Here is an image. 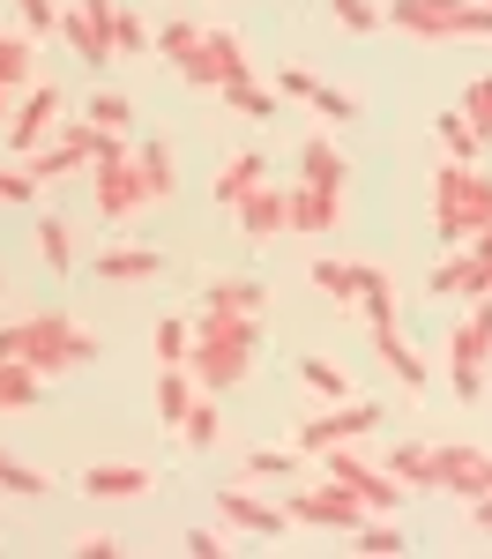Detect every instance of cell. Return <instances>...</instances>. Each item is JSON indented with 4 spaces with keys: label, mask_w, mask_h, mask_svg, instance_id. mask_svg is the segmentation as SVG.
<instances>
[{
    "label": "cell",
    "mask_w": 492,
    "mask_h": 559,
    "mask_svg": "<svg viewBox=\"0 0 492 559\" xmlns=\"http://www.w3.org/2000/svg\"><path fill=\"white\" fill-rule=\"evenodd\" d=\"M112 45H120V52H157V38H149V23H142L134 8H112Z\"/></svg>",
    "instance_id": "obj_42"
},
{
    "label": "cell",
    "mask_w": 492,
    "mask_h": 559,
    "mask_svg": "<svg viewBox=\"0 0 492 559\" xmlns=\"http://www.w3.org/2000/svg\"><path fill=\"white\" fill-rule=\"evenodd\" d=\"M307 105L321 112V120H336V128H344V120H358V97H351V90H336V83H313Z\"/></svg>",
    "instance_id": "obj_41"
},
{
    "label": "cell",
    "mask_w": 492,
    "mask_h": 559,
    "mask_svg": "<svg viewBox=\"0 0 492 559\" xmlns=\"http://www.w3.org/2000/svg\"><path fill=\"white\" fill-rule=\"evenodd\" d=\"M485 224H492V173L447 157L433 173V231H441V247H470Z\"/></svg>",
    "instance_id": "obj_4"
},
{
    "label": "cell",
    "mask_w": 492,
    "mask_h": 559,
    "mask_svg": "<svg viewBox=\"0 0 492 559\" xmlns=\"http://www.w3.org/2000/svg\"><path fill=\"white\" fill-rule=\"evenodd\" d=\"M60 38H68V52L83 60V68H105V60H120V45H112V15H97V8H60Z\"/></svg>",
    "instance_id": "obj_13"
},
{
    "label": "cell",
    "mask_w": 492,
    "mask_h": 559,
    "mask_svg": "<svg viewBox=\"0 0 492 559\" xmlns=\"http://www.w3.org/2000/svg\"><path fill=\"white\" fill-rule=\"evenodd\" d=\"M470 522H478V530L492 537V492H478V500H470Z\"/></svg>",
    "instance_id": "obj_50"
},
{
    "label": "cell",
    "mask_w": 492,
    "mask_h": 559,
    "mask_svg": "<svg viewBox=\"0 0 492 559\" xmlns=\"http://www.w3.org/2000/svg\"><path fill=\"white\" fill-rule=\"evenodd\" d=\"M328 15L344 23V38H373V31H388V8H381V0H328Z\"/></svg>",
    "instance_id": "obj_36"
},
{
    "label": "cell",
    "mask_w": 492,
    "mask_h": 559,
    "mask_svg": "<svg viewBox=\"0 0 492 559\" xmlns=\"http://www.w3.org/2000/svg\"><path fill=\"white\" fill-rule=\"evenodd\" d=\"M299 179H321V187H351V165H344L336 134H307V150H299Z\"/></svg>",
    "instance_id": "obj_26"
},
{
    "label": "cell",
    "mask_w": 492,
    "mask_h": 559,
    "mask_svg": "<svg viewBox=\"0 0 492 559\" xmlns=\"http://www.w3.org/2000/svg\"><path fill=\"white\" fill-rule=\"evenodd\" d=\"M83 8H97V15H112V0H83Z\"/></svg>",
    "instance_id": "obj_52"
},
{
    "label": "cell",
    "mask_w": 492,
    "mask_h": 559,
    "mask_svg": "<svg viewBox=\"0 0 492 559\" xmlns=\"http://www.w3.org/2000/svg\"><path fill=\"white\" fill-rule=\"evenodd\" d=\"M89 187H97V216H105V224H134V216L149 210V187H142V165H134V142H128V134H105V128H97Z\"/></svg>",
    "instance_id": "obj_5"
},
{
    "label": "cell",
    "mask_w": 492,
    "mask_h": 559,
    "mask_svg": "<svg viewBox=\"0 0 492 559\" xmlns=\"http://www.w3.org/2000/svg\"><path fill=\"white\" fill-rule=\"evenodd\" d=\"M134 165H142V187H149V202H172L179 165H172V150H165V142H142V150H134Z\"/></svg>",
    "instance_id": "obj_31"
},
{
    "label": "cell",
    "mask_w": 492,
    "mask_h": 559,
    "mask_svg": "<svg viewBox=\"0 0 492 559\" xmlns=\"http://www.w3.org/2000/svg\"><path fill=\"white\" fill-rule=\"evenodd\" d=\"M194 45H202V23H187V15H172V23H165V31H157V52H165V60H187V52H194Z\"/></svg>",
    "instance_id": "obj_43"
},
{
    "label": "cell",
    "mask_w": 492,
    "mask_h": 559,
    "mask_svg": "<svg viewBox=\"0 0 492 559\" xmlns=\"http://www.w3.org/2000/svg\"><path fill=\"white\" fill-rule=\"evenodd\" d=\"M179 75H187L194 90H224V83H239V75H254V68H247L239 31H202V45L179 60Z\"/></svg>",
    "instance_id": "obj_10"
},
{
    "label": "cell",
    "mask_w": 492,
    "mask_h": 559,
    "mask_svg": "<svg viewBox=\"0 0 492 559\" xmlns=\"http://www.w3.org/2000/svg\"><path fill=\"white\" fill-rule=\"evenodd\" d=\"M299 381H307L321 403H351V395H358L351 373H344V366H328V358H299Z\"/></svg>",
    "instance_id": "obj_35"
},
{
    "label": "cell",
    "mask_w": 492,
    "mask_h": 559,
    "mask_svg": "<svg viewBox=\"0 0 492 559\" xmlns=\"http://www.w3.org/2000/svg\"><path fill=\"white\" fill-rule=\"evenodd\" d=\"M0 358H31L45 381L52 373H75L97 358V336H83L68 313H23V321H0Z\"/></svg>",
    "instance_id": "obj_2"
},
{
    "label": "cell",
    "mask_w": 492,
    "mask_h": 559,
    "mask_svg": "<svg viewBox=\"0 0 492 559\" xmlns=\"http://www.w3.org/2000/svg\"><path fill=\"white\" fill-rule=\"evenodd\" d=\"M441 299H492V254L485 247H447V261L433 269Z\"/></svg>",
    "instance_id": "obj_14"
},
{
    "label": "cell",
    "mask_w": 492,
    "mask_h": 559,
    "mask_svg": "<svg viewBox=\"0 0 492 559\" xmlns=\"http://www.w3.org/2000/svg\"><path fill=\"white\" fill-rule=\"evenodd\" d=\"M0 202L8 210H38V173L31 165H0Z\"/></svg>",
    "instance_id": "obj_40"
},
{
    "label": "cell",
    "mask_w": 492,
    "mask_h": 559,
    "mask_svg": "<svg viewBox=\"0 0 492 559\" xmlns=\"http://www.w3.org/2000/svg\"><path fill=\"white\" fill-rule=\"evenodd\" d=\"M336 216H344V187H321V179H299V187H291V231L328 239Z\"/></svg>",
    "instance_id": "obj_17"
},
{
    "label": "cell",
    "mask_w": 492,
    "mask_h": 559,
    "mask_svg": "<svg viewBox=\"0 0 492 559\" xmlns=\"http://www.w3.org/2000/svg\"><path fill=\"white\" fill-rule=\"evenodd\" d=\"M75 552H83V559H112V552H120V537H105V530H89V537L75 545Z\"/></svg>",
    "instance_id": "obj_49"
},
{
    "label": "cell",
    "mask_w": 492,
    "mask_h": 559,
    "mask_svg": "<svg viewBox=\"0 0 492 559\" xmlns=\"http://www.w3.org/2000/svg\"><path fill=\"white\" fill-rule=\"evenodd\" d=\"M351 545H358V552H403L410 537H403V522H358Z\"/></svg>",
    "instance_id": "obj_44"
},
{
    "label": "cell",
    "mask_w": 492,
    "mask_h": 559,
    "mask_svg": "<svg viewBox=\"0 0 492 559\" xmlns=\"http://www.w3.org/2000/svg\"><path fill=\"white\" fill-rule=\"evenodd\" d=\"M433 134H441L447 157H463V165H478V157H485V134H478V120H470L463 105H447L441 120H433Z\"/></svg>",
    "instance_id": "obj_27"
},
{
    "label": "cell",
    "mask_w": 492,
    "mask_h": 559,
    "mask_svg": "<svg viewBox=\"0 0 492 559\" xmlns=\"http://www.w3.org/2000/svg\"><path fill=\"white\" fill-rule=\"evenodd\" d=\"M455 105H463V112H470V120H478V134H485V142H492V75H478V83L463 90V97H455Z\"/></svg>",
    "instance_id": "obj_46"
},
{
    "label": "cell",
    "mask_w": 492,
    "mask_h": 559,
    "mask_svg": "<svg viewBox=\"0 0 492 559\" xmlns=\"http://www.w3.org/2000/svg\"><path fill=\"white\" fill-rule=\"evenodd\" d=\"M217 522H224V530H239V537H284L291 508L276 515V500H262L254 485H231V492H217Z\"/></svg>",
    "instance_id": "obj_12"
},
{
    "label": "cell",
    "mask_w": 492,
    "mask_h": 559,
    "mask_svg": "<svg viewBox=\"0 0 492 559\" xmlns=\"http://www.w3.org/2000/svg\"><path fill=\"white\" fill-rule=\"evenodd\" d=\"M83 120H89V128H105V134H128V128H134V97H120V90H97Z\"/></svg>",
    "instance_id": "obj_37"
},
{
    "label": "cell",
    "mask_w": 492,
    "mask_h": 559,
    "mask_svg": "<svg viewBox=\"0 0 492 559\" xmlns=\"http://www.w3.org/2000/svg\"><path fill=\"white\" fill-rule=\"evenodd\" d=\"M15 15L31 38H60V0H15Z\"/></svg>",
    "instance_id": "obj_45"
},
{
    "label": "cell",
    "mask_w": 492,
    "mask_h": 559,
    "mask_svg": "<svg viewBox=\"0 0 492 559\" xmlns=\"http://www.w3.org/2000/svg\"><path fill=\"white\" fill-rule=\"evenodd\" d=\"M441 492H463V500L492 492V448H478V440L441 448Z\"/></svg>",
    "instance_id": "obj_16"
},
{
    "label": "cell",
    "mask_w": 492,
    "mask_h": 559,
    "mask_svg": "<svg viewBox=\"0 0 492 559\" xmlns=\"http://www.w3.org/2000/svg\"><path fill=\"white\" fill-rule=\"evenodd\" d=\"M38 254L52 276H75V231H68V216H38Z\"/></svg>",
    "instance_id": "obj_33"
},
{
    "label": "cell",
    "mask_w": 492,
    "mask_h": 559,
    "mask_svg": "<svg viewBox=\"0 0 492 559\" xmlns=\"http://www.w3.org/2000/svg\"><path fill=\"white\" fill-rule=\"evenodd\" d=\"M262 179H268V157H262V150H231V157L217 165V202H224V210H239Z\"/></svg>",
    "instance_id": "obj_21"
},
{
    "label": "cell",
    "mask_w": 492,
    "mask_h": 559,
    "mask_svg": "<svg viewBox=\"0 0 492 559\" xmlns=\"http://www.w3.org/2000/svg\"><path fill=\"white\" fill-rule=\"evenodd\" d=\"M52 134H60V90L31 83L23 97H15V112H8V150H15V157H31V150H45Z\"/></svg>",
    "instance_id": "obj_11"
},
{
    "label": "cell",
    "mask_w": 492,
    "mask_h": 559,
    "mask_svg": "<svg viewBox=\"0 0 492 559\" xmlns=\"http://www.w3.org/2000/svg\"><path fill=\"white\" fill-rule=\"evenodd\" d=\"M358 306H365V329H373V336H396V284H388V269H373V261H365Z\"/></svg>",
    "instance_id": "obj_25"
},
{
    "label": "cell",
    "mask_w": 492,
    "mask_h": 559,
    "mask_svg": "<svg viewBox=\"0 0 492 559\" xmlns=\"http://www.w3.org/2000/svg\"><path fill=\"white\" fill-rule=\"evenodd\" d=\"M194 395H202V381H194V366H157V418H165L172 432L187 426Z\"/></svg>",
    "instance_id": "obj_23"
},
{
    "label": "cell",
    "mask_w": 492,
    "mask_h": 559,
    "mask_svg": "<svg viewBox=\"0 0 492 559\" xmlns=\"http://www.w3.org/2000/svg\"><path fill=\"white\" fill-rule=\"evenodd\" d=\"M381 463H388V477L403 492H441V448H425V440H396Z\"/></svg>",
    "instance_id": "obj_19"
},
{
    "label": "cell",
    "mask_w": 492,
    "mask_h": 559,
    "mask_svg": "<svg viewBox=\"0 0 492 559\" xmlns=\"http://www.w3.org/2000/svg\"><path fill=\"white\" fill-rule=\"evenodd\" d=\"M187 552H194V559H217L224 552V522H217V530H187Z\"/></svg>",
    "instance_id": "obj_48"
},
{
    "label": "cell",
    "mask_w": 492,
    "mask_h": 559,
    "mask_svg": "<svg viewBox=\"0 0 492 559\" xmlns=\"http://www.w3.org/2000/svg\"><path fill=\"white\" fill-rule=\"evenodd\" d=\"M470 247H485V254H492V224H485V231H478V239H470Z\"/></svg>",
    "instance_id": "obj_51"
},
{
    "label": "cell",
    "mask_w": 492,
    "mask_h": 559,
    "mask_svg": "<svg viewBox=\"0 0 492 559\" xmlns=\"http://www.w3.org/2000/svg\"><path fill=\"white\" fill-rule=\"evenodd\" d=\"M194 358V321H157V366H187Z\"/></svg>",
    "instance_id": "obj_39"
},
{
    "label": "cell",
    "mask_w": 492,
    "mask_h": 559,
    "mask_svg": "<svg viewBox=\"0 0 492 559\" xmlns=\"http://www.w3.org/2000/svg\"><path fill=\"white\" fill-rule=\"evenodd\" d=\"M142 276H165L157 247H105L97 254V284H142Z\"/></svg>",
    "instance_id": "obj_22"
},
{
    "label": "cell",
    "mask_w": 492,
    "mask_h": 559,
    "mask_svg": "<svg viewBox=\"0 0 492 559\" xmlns=\"http://www.w3.org/2000/svg\"><path fill=\"white\" fill-rule=\"evenodd\" d=\"M202 306H224V313H262V306H268V292L254 284V276H209Z\"/></svg>",
    "instance_id": "obj_29"
},
{
    "label": "cell",
    "mask_w": 492,
    "mask_h": 559,
    "mask_svg": "<svg viewBox=\"0 0 492 559\" xmlns=\"http://www.w3.org/2000/svg\"><path fill=\"white\" fill-rule=\"evenodd\" d=\"M0 492H15V500H45V492H52V477L31 471V463H15V455L0 448Z\"/></svg>",
    "instance_id": "obj_38"
},
{
    "label": "cell",
    "mask_w": 492,
    "mask_h": 559,
    "mask_svg": "<svg viewBox=\"0 0 492 559\" xmlns=\"http://www.w3.org/2000/svg\"><path fill=\"white\" fill-rule=\"evenodd\" d=\"M284 508H291V522H307V530H336V537H351L358 522L373 515L344 477H321V485H307V492H291Z\"/></svg>",
    "instance_id": "obj_7"
},
{
    "label": "cell",
    "mask_w": 492,
    "mask_h": 559,
    "mask_svg": "<svg viewBox=\"0 0 492 559\" xmlns=\"http://www.w3.org/2000/svg\"><path fill=\"white\" fill-rule=\"evenodd\" d=\"M313 276V292L321 299H336V306H358V284H365V261H344V254H321L307 269Z\"/></svg>",
    "instance_id": "obj_24"
},
{
    "label": "cell",
    "mask_w": 492,
    "mask_h": 559,
    "mask_svg": "<svg viewBox=\"0 0 492 559\" xmlns=\"http://www.w3.org/2000/svg\"><path fill=\"white\" fill-rule=\"evenodd\" d=\"M239 231L254 239V247H268L276 231H291V187H276V179H262L247 202H239Z\"/></svg>",
    "instance_id": "obj_15"
},
{
    "label": "cell",
    "mask_w": 492,
    "mask_h": 559,
    "mask_svg": "<svg viewBox=\"0 0 492 559\" xmlns=\"http://www.w3.org/2000/svg\"><path fill=\"white\" fill-rule=\"evenodd\" d=\"M247 477L268 485V477H291V455H276V448H247Z\"/></svg>",
    "instance_id": "obj_47"
},
{
    "label": "cell",
    "mask_w": 492,
    "mask_h": 559,
    "mask_svg": "<svg viewBox=\"0 0 492 559\" xmlns=\"http://www.w3.org/2000/svg\"><path fill=\"white\" fill-rule=\"evenodd\" d=\"M373 350H381V366H388V373H396V381L410 388V395H418V388L433 381V373H425V358H418V350L403 344V329H396V336H373Z\"/></svg>",
    "instance_id": "obj_32"
},
{
    "label": "cell",
    "mask_w": 492,
    "mask_h": 559,
    "mask_svg": "<svg viewBox=\"0 0 492 559\" xmlns=\"http://www.w3.org/2000/svg\"><path fill=\"white\" fill-rule=\"evenodd\" d=\"M149 485H157V477L142 471V463H89V471H83L89 500H142Z\"/></svg>",
    "instance_id": "obj_20"
},
{
    "label": "cell",
    "mask_w": 492,
    "mask_h": 559,
    "mask_svg": "<svg viewBox=\"0 0 492 559\" xmlns=\"http://www.w3.org/2000/svg\"><path fill=\"white\" fill-rule=\"evenodd\" d=\"M38 83V45L31 31H0V112H15V97Z\"/></svg>",
    "instance_id": "obj_18"
},
{
    "label": "cell",
    "mask_w": 492,
    "mask_h": 559,
    "mask_svg": "<svg viewBox=\"0 0 492 559\" xmlns=\"http://www.w3.org/2000/svg\"><path fill=\"white\" fill-rule=\"evenodd\" d=\"M179 440H187V448H217V440H224L217 388H202V395H194V411H187V426H179Z\"/></svg>",
    "instance_id": "obj_34"
},
{
    "label": "cell",
    "mask_w": 492,
    "mask_h": 559,
    "mask_svg": "<svg viewBox=\"0 0 492 559\" xmlns=\"http://www.w3.org/2000/svg\"><path fill=\"white\" fill-rule=\"evenodd\" d=\"M217 97L231 105V112H239V120H276V105H284V97H276L268 83H254V75H239V83H224Z\"/></svg>",
    "instance_id": "obj_30"
},
{
    "label": "cell",
    "mask_w": 492,
    "mask_h": 559,
    "mask_svg": "<svg viewBox=\"0 0 492 559\" xmlns=\"http://www.w3.org/2000/svg\"><path fill=\"white\" fill-rule=\"evenodd\" d=\"M254 350H262V313H224V306H202L194 321V381L202 388H239L254 373Z\"/></svg>",
    "instance_id": "obj_1"
},
{
    "label": "cell",
    "mask_w": 492,
    "mask_h": 559,
    "mask_svg": "<svg viewBox=\"0 0 492 559\" xmlns=\"http://www.w3.org/2000/svg\"><path fill=\"white\" fill-rule=\"evenodd\" d=\"M485 366H492V299H470V313H463L455 336H447V381H455V403H478V395H485Z\"/></svg>",
    "instance_id": "obj_6"
},
{
    "label": "cell",
    "mask_w": 492,
    "mask_h": 559,
    "mask_svg": "<svg viewBox=\"0 0 492 559\" xmlns=\"http://www.w3.org/2000/svg\"><path fill=\"white\" fill-rule=\"evenodd\" d=\"M388 31L410 45H478L492 38V0H388Z\"/></svg>",
    "instance_id": "obj_3"
},
{
    "label": "cell",
    "mask_w": 492,
    "mask_h": 559,
    "mask_svg": "<svg viewBox=\"0 0 492 559\" xmlns=\"http://www.w3.org/2000/svg\"><path fill=\"white\" fill-rule=\"evenodd\" d=\"M373 432H381V403L351 395V403H328L321 418H307V426H299V448H307V455H328V448H344V440H373Z\"/></svg>",
    "instance_id": "obj_9"
},
{
    "label": "cell",
    "mask_w": 492,
    "mask_h": 559,
    "mask_svg": "<svg viewBox=\"0 0 492 559\" xmlns=\"http://www.w3.org/2000/svg\"><path fill=\"white\" fill-rule=\"evenodd\" d=\"M45 395V373L31 358H0V411H31Z\"/></svg>",
    "instance_id": "obj_28"
},
{
    "label": "cell",
    "mask_w": 492,
    "mask_h": 559,
    "mask_svg": "<svg viewBox=\"0 0 492 559\" xmlns=\"http://www.w3.org/2000/svg\"><path fill=\"white\" fill-rule=\"evenodd\" d=\"M321 463H328V477H344V485H351V492L365 500V508H373V515H396L403 485L388 477V463H381V455H358V440H344V448H328Z\"/></svg>",
    "instance_id": "obj_8"
}]
</instances>
